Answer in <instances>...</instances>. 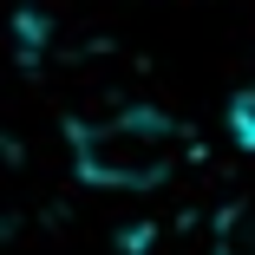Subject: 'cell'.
<instances>
[{"label":"cell","mask_w":255,"mask_h":255,"mask_svg":"<svg viewBox=\"0 0 255 255\" xmlns=\"http://www.w3.org/2000/svg\"><path fill=\"white\" fill-rule=\"evenodd\" d=\"M210 255H255V203H229V210L216 216Z\"/></svg>","instance_id":"obj_2"},{"label":"cell","mask_w":255,"mask_h":255,"mask_svg":"<svg viewBox=\"0 0 255 255\" xmlns=\"http://www.w3.org/2000/svg\"><path fill=\"white\" fill-rule=\"evenodd\" d=\"M229 137H236V150L255 157V92H236L229 98Z\"/></svg>","instance_id":"obj_3"},{"label":"cell","mask_w":255,"mask_h":255,"mask_svg":"<svg viewBox=\"0 0 255 255\" xmlns=\"http://www.w3.org/2000/svg\"><path fill=\"white\" fill-rule=\"evenodd\" d=\"M183 157V125L157 105H131L112 118L72 125V170L98 190H157Z\"/></svg>","instance_id":"obj_1"}]
</instances>
